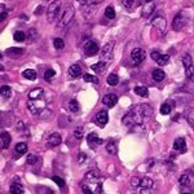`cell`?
I'll use <instances>...</instances> for the list:
<instances>
[{
  "mask_svg": "<svg viewBox=\"0 0 194 194\" xmlns=\"http://www.w3.org/2000/svg\"><path fill=\"white\" fill-rule=\"evenodd\" d=\"M7 17H8V13H7V12H3V13L0 14V22H3V21L5 20V18H7Z\"/></svg>",
  "mask_w": 194,
  "mask_h": 194,
  "instance_id": "681fc988",
  "label": "cell"
},
{
  "mask_svg": "<svg viewBox=\"0 0 194 194\" xmlns=\"http://www.w3.org/2000/svg\"><path fill=\"white\" fill-rule=\"evenodd\" d=\"M87 141H88V145H89L92 149L97 148L98 145H101V144L104 142V140H102V139H100V137L97 136V133H89V135H88V139H87Z\"/></svg>",
  "mask_w": 194,
  "mask_h": 194,
  "instance_id": "30bf717a",
  "label": "cell"
},
{
  "mask_svg": "<svg viewBox=\"0 0 194 194\" xmlns=\"http://www.w3.org/2000/svg\"><path fill=\"white\" fill-rule=\"evenodd\" d=\"M100 177V172L96 170H91L89 172L85 173V180L87 181H97Z\"/></svg>",
  "mask_w": 194,
  "mask_h": 194,
  "instance_id": "7402d4cb",
  "label": "cell"
},
{
  "mask_svg": "<svg viewBox=\"0 0 194 194\" xmlns=\"http://www.w3.org/2000/svg\"><path fill=\"white\" fill-rule=\"evenodd\" d=\"M183 65H184V67H185V74H186V77L194 82V66H193V61H192L190 54L185 53V54L183 56Z\"/></svg>",
  "mask_w": 194,
  "mask_h": 194,
  "instance_id": "277c9868",
  "label": "cell"
},
{
  "mask_svg": "<svg viewBox=\"0 0 194 194\" xmlns=\"http://www.w3.org/2000/svg\"><path fill=\"white\" fill-rule=\"evenodd\" d=\"M52 180H53L60 188H64V186H65V181H64V179H62V177H60V176H53Z\"/></svg>",
  "mask_w": 194,
  "mask_h": 194,
  "instance_id": "60d3db41",
  "label": "cell"
},
{
  "mask_svg": "<svg viewBox=\"0 0 194 194\" xmlns=\"http://www.w3.org/2000/svg\"><path fill=\"white\" fill-rule=\"evenodd\" d=\"M56 75V71L53 70V69H49V70H47L46 73H44V79L47 80V82H49V80H51L53 77Z\"/></svg>",
  "mask_w": 194,
  "mask_h": 194,
  "instance_id": "74e56055",
  "label": "cell"
},
{
  "mask_svg": "<svg viewBox=\"0 0 194 194\" xmlns=\"http://www.w3.org/2000/svg\"><path fill=\"white\" fill-rule=\"evenodd\" d=\"M38 159H39V158H38L35 154H29V157H27V163H29V164H35Z\"/></svg>",
  "mask_w": 194,
  "mask_h": 194,
  "instance_id": "b9f144b4",
  "label": "cell"
},
{
  "mask_svg": "<svg viewBox=\"0 0 194 194\" xmlns=\"http://www.w3.org/2000/svg\"><path fill=\"white\" fill-rule=\"evenodd\" d=\"M4 70V66L3 65H0V71H3Z\"/></svg>",
  "mask_w": 194,
  "mask_h": 194,
  "instance_id": "9f6ffc18",
  "label": "cell"
},
{
  "mask_svg": "<svg viewBox=\"0 0 194 194\" xmlns=\"http://www.w3.org/2000/svg\"><path fill=\"white\" fill-rule=\"evenodd\" d=\"M0 95L4 96V97H8L10 95V87H8V85L0 87Z\"/></svg>",
  "mask_w": 194,
  "mask_h": 194,
  "instance_id": "8d00e7d4",
  "label": "cell"
},
{
  "mask_svg": "<svg viewBox=\"0 0 194 194\" xmlns=\"http://www.w3.org/2000/svg\"><path fill=\"white\" fill-rule=\"evenodd\" d=\"M106 150H108V153L115 154L117 153V142L114 140H110L108 144H106Z\"/></svg>",
  "mask_w": 194,
  "mask_h": 194,
  "instance_id": "4316f807",
  "label": "cell"
},
{
  "mask_svg": "<svg viewBox=\"0 0 194 194\" xmlns=\"http://www.w3.org/2000/svg\"><path fill=\"white\" fill-rule=\"evenodd\" d=\"M75 14V8H74V5H69V7L65 9V12L62 13L61 18H60V21H58V27H65L66 25H69L71 22L73 20V17Z\"/></svg>",
  "mask_w": 194,
  "mask_h": 194,
  "instance_id": "3957f363",
  "label": "cell"
},
{
  "mask_svg": "<svg viewBox=\"0 0 194 194\" xmlns=\"http://www.w3.org/2000/svg\"><path fill=\"white\" fill-rule=\"evenodd\" d=\"M184 194H188V193H184Z\"/></svg>",
  "mask_w": 194,
  "mask_h": 194,
  "instance_id": "680465c9",
  "label": "cell"
},
{
  "mask_svg": "<svg viewBox=\"0 0 194 194\" xmlns=\"http://www.w3.org/2000/svg\"><path fill=\"white\" fill-rule=\"evenodd\" d=\"M61 142H62L61 135H60V133H57V132H54V133H52L51 136H49V139H48V144H47V145H48V146H51V148H54V146H58Z\"/></svg>",
  "mask_w": 194,
  "mask_h": 194,
  "instance_id": "8fae6325",
  "label": "cell"
},
{
  "mask_svg": "<svg viewBox=\"0 0 194 194\" xmlns=\"http://www.w3.org/2000/svg\"><path fill=\"white\" fill-rule=\"evenodd\" d=\"M2 57H3V56H2V54H0V58H2Z\"/></svg>",
  "mask_w": 194,
  "mask_h": 194,
  "instance_id": "6f0895ef",
  "label": "cell"
},
{
  "mask_svg": "<svg viewBox=\"0 0 194 194\" xmlns=\"http://www.w3.org/2000/svg\"><path fill=\"white\" fill-rule=\"evenodd\" d=\"M131 56H132V60H133L135 64H141V62L145 60L146 53H145V51H144V49L136 48V49H133V51H132Z\"/></svg>",
  "mask_w": 194,
  "mask_h": 194,
  "instance_id": "8992f818",
  "label": "cell"
},
{
  "mask_svg": "<svg viewBox=\"0 0 194 194\" xmlns=\"http://www.w3.org/2000/svg\"><path fill=\"white\" fill-rule=\"evenodd\" d=\"M170 113H171V106L168 104H163L160 106V114L167 115V114H170Z\"/></svg>",
  "mask_w": 194,
  "mask_h": 194,
  "instance_id": "f35d334b",
  "label": "cell"
},
{
  "mask_svg": "<svg viewBox=\"0 0 194 194\" xmlns=\"http://www.w3.org/2000/svg\"><path fill=\"white\" fill-rule=\"evenodd\" d=\"M105 69H106V62H104V61H100L97 64L92 65V70L96 73H102V71H105Z\"/></svg>",
  "mask_w": 194,
  "mask_h": 194,
  "instance_id": "484cf974",
  "label": "cell"
},
{
  "mask_svg": "<svg viewBox=\"0 0 194 194\" xmlns=\"http://www.w3.org/2000/svg\"><path fill=\"white\" fill-rule=\"evenodd\" d=\"M84 159H85V154H84V153H80V154L78 155V162H79V163H83Z\"/></svg>",
  "mask_w": 194,
  "mask_h": 194,
  "instance_id": "c3c4849f",
  "label": "cell"
},
{
  "mask_svg": "<svg viewBox=\"0 0 194 194\" xmlns=\"http://www.w3.org/2000/svg\"><path fill=\"white\" fill-rule=\"evenodd\" d=\"M83 80L87 83H98V79L95 77V75H91V74H84Z\"/></svg>",
  "mask_w": 194,
  "mask_h": 194,
  "instance_id": "f546056e",
  "label": "cell"
},
{
  "mask_svg": "<svg viewBox=\"0 0 194 194\" xmlns=\"http://www.w3.org/2000/svg\"><path fill=\"white\" fill-rule=\"evenodd\" d=\"M113 49H114V42H109L108 44H105L104 48L101 49V58L104 62L108 64L113 58Z\"/></svg>",
  "mask_w": 194,
  "mask_h": 194,
  "instance_id": "5b68a950",
  "label": "cell"
},
{
  "mask_svg": "<svg viewBox=\"0 0 194 194\" xmlns=\"http://www.w3.org/2000/svg\"><path fill=\"white\" fill-rule=\"evenodd\" d=\"M69 77L73 78V79H77L79 78L80 75H82V67H80L79 65H73L69 67Z\"/></svg>",
  "mask_w": 194,
  "mask_h": 194,
  "instance_id": "5bb4252c",
  "label": "cell"
},
{
  "mask_svg": "<svg viewBox=\"0 0 194 194\" xmlns=\"http://www.w3.org/2000/svg\"><path fill=\"white\" fill-rule=\"evenodd\" d=\"M140 194H155L152 188H141Z\"/></svg>",
  "mask_w": 194,
  "mask_h": 194,
  "instance_id": "f6af8a7d",
  "label": "cell"
},
{
  "mask_svg": "<svg viewBox=\"0 0 194 194\" xmlns=\"http://www.w3.org/2000/svg\"><path fill=\"white\" fill-rule=\"evenodd\" d=\"M14 152L18 155H22V154H25L27 152V145L25 142H18L17 145L14 146Z\"/></svg>",
  "mask_w": 194,
  "mask_h": 194,
  "instance_id": "603a6c76",
  "label": "cell"
},
{
  "mask_svg": "<svg viewBox=\"0 0 194 194\" xmlns=\"http://www.w3.org/2000/svg\"><path fill=\"white\" fill-rule=\"evenodd\" d=\"M101 2H104V0H91V4H98Z\"/></svg>",
  "mask_w": 194,
  "mask_h": 194,
  "instance_id": "f5cc1de1",
  "label": "cell"
},
{
  "mask_svg": "<svg viewBox=\"0 0 194 194\" xmlns=\"http://www.w3.org/2000/svg\"><path fill=\"white\" fill-rule=\"evenodd\" d=\"M142 2H145V3H152L153 0H142Z\"/></svg>",
  "mask_w": 194,
  "mask_h": 194,
  "instance_id": "11a10c76",
  "label": "cell"
},
{
  "mask_svg": "<svg viewBox=\"0 0 194 194\" xmlns=\"http://www.w3.org/2000/svg\"><path fill=\"white\" fill-rule=\"evenodd\" d=\"M189 183H190L189 176H188L186 173L181 175V176H180V179H179V184H180L181 186H186V185H189Z\"/></svg>",
  "mask_w": 194,
  "mask_h": 194,
  "instance_id": "4dcf8cb0",
  "label": "cell"
},
{
  "mask_svg": "<svg viewBox=\"0 0 194 194\" xmlns=\"http://www.w3.org/2000/svg\"><path fill=\"white\" fill-rule=\"evenodd\" d=\"M102 102H104V105L109 106V108H113V106L117 105L118 97H117V95H114V93H109V95H106V96L102 98Z\"/></svg>",
  "mask_w": 194,
  "mask_h": 194,
  "instance_id": "7c38bea8",
  "label": "cell"
},
{
  "mask_svg": "<svg viewBox=\"0 0 194 194\" xmlns=\"http://www.w3.org/2000/svg\"><path fill=\"white\" fill-rule=\"evenodd\" d=\"M135 93L140 97H146L149 95V91L145 85H137V87H135Z\"/></svg>",
  "mask_w": 194,
  "mask_h": 194,
  "instance_id": "44dd1931",
  "label": "cell"
},
{
  "mask_svg": "<svg viewBox=\"0 0 194 194\" xmlns=\"http://www.w3.org/2000/svg\"><path fill=\"white\" fill-rule=\"evenodd\" d=\"M153 25L160 31V33L166 30V20H164L163 17H160V16H158V17L154 18V20H153Z\"/></svg>",
  "mask_w": 194,
  "mask_h": 194,
  "instance_id": "2e32d148",
  "label": "cell"
},
{
  "mask_svg": "<svg viewBox=\"0 0 194 194\" xmlns=\"http://www.w3.org/2000/svg\"><path fill=\"white\" fill-rule=\"evenodd\" d=\"M53 46L56 49H62L65 47V42L61 39V38H56V39L53 40Z\"/></svg>",
  "mask_w": 194,
  "mask_h": 194,
  "instance_id": "836d02e7",
  "label": "cell"
},
{
  "mask_svg": "<svg viewBox=\"0 0 194 194\" xmlns=\"http://www.w3.org/2000/svg\"><path fill=\"white\" fill-rule=\"evenodd\" d=\"M84 53L87 56H95L98 53V46L95 42H87L84 46Z\"/></svg>",
  "mask_w": 194,
  "mask_h": 194,
  "instance_id": "9c48e42d",
  "label": "cell"
},
{
  "mask_svg": "<svg viewBox=\"0 0 194 194\" xmlns=\"http://www.w3.org/2000/svg\"><path fill=\"white\" fill-rule=\"evenodd\" d=\"M184 25H185L184 14H183V13L176 14V17H175V18H173V21H172V29H173V30H176V31H180L181 29L184 27Z\"/></svg>",
  "mask_w": 194,
  "mask_h": 194,
  "instance_id": "ba28073f",
  "label": "cell"
},
{
  "mask_svg": "<svg viewBox=\"0 0 194 194\" xmlns=\"http://www.w3.org/2000/svg\"><path fill=\"white\" fill-rule=\"evenodd\" d=\"M22 75H23V78H26L29 80H35L36 79V71L33 70V69H27V70H25L22 73Z\"/></svg>",
  "mask_w": 194,
  "mask_h": 194,
  "instance_id": "d4e9b609",
  "label": "cell"
},
{
  "mask_svg": "<svg viewBox=\"0 0 194 194\" xmlns=\"http://www.w3.org/2000/svg\"><path fill=\"white\" fill-rule=\"evenodd\" d=\"M10 135L8 132H3L2 135H0V142H2V148L3 149H7L9 146L10 144Z\"/></svg>",
  "mask_w": 194,
  "mask_h": 194,
  "instance_id": "e0dca14e",
  "label": "cell"
},
{
  "mask_svg": "<svg viewBox=\"0 0 194 194\" xmlns=\"http://www.w3.org/2000/svg\"><path fill=\"white\" fill-rule=\"evenodd\" d=\"M108 121H109V115H108V111H105V110H101L100 113H97V115L95 118V122L98 127H105Z\"/></svg>",
  "mask_w": 194,
  "mask_h": 194,
  "instance_id": "52a82bcc",
  "label": "cell"
},
{
  "mask_svg": "<svg viewBox=\"0 0 194 194\" xmlns=\"http://www.w3.org/2000/svg\"><path fill=\"white\" fill-rule=\"evenodd\" d=\"M173 149L176 150L179 153H185L186 152V144H185V140L184 139H176L173 142Z\"/></svg>",
  "mask_w": 194,
  "mask_h": 194,
  "instance_id": "9a60e30c",
  "label": "cell"
},
{
  "mask_svg": "<svg viewBox=\"0 0 194 194\" xmlns=\"http://www.w3.org/2000/svg\"><path fill=\"white\" fill-rule=\"evenodd\" d=\"M42 10H43V7H38L36 10H35V14H36V16H39V14L42 13Z\"/></svg>",
  "mask_w": 194,
  "mask_h": 194,
  "instance_id": "816d5d0a",
  "label": "cell"
},
{
  "mask_svg": "<svg viewBox=\"0 0 194 194\" xmlns=\"http://www.w3.org/2000/svg\"><path fill=\"white\" fill-rule=\"evenodd\" d=\"M152 77L155 82H162V80L166 78V74L163 70H160V69H155V70H153V73H152Z\"/></svg>",
  "mask_w": 194,
  "mask_h": 194,
  "instance_id": "d6986e66",
  "label": "cell"
},
{
  "mask_svg": "<svg viewBox=\"0 0 194 194\" xmlns=\"http://www.w3.org/2000/svg\"><path fill=\"white\" fill-rule=\"evenodd\" d=\"M168 61H170V56H168V54H160V57L158 58L157 62H158L159 66H164Z\"/></svg>",
  "mask_w": 194,
  "mask_h": 194,
  "instance_id": "e575fe53",
  "label": "cell"
},
{
  "mask_svg": "<svg viewBox=\"0 0 194 194\" xmlns=\"http://www.w3.org/2000/svg\"><path fill=\"white\" fill-rule=\"evenodd\" d=\"M82 190H83V194H93V192L87 185H84V184L82 185Z\"/></svg>",
  "mask_w": 194,
  "mask_h": 194,
  "instance_id": "7dc6e473",
  "label": "cell"
},
{
  "mask_svg": "<svg viewBox=\"0 0 194 194\" xmlns=\"http://www.w3.org/2000/svg\"><path fill=\"white\" fill-rule=\"evenodd\" d=\"M5 53H7L10 58H18V57H21V56L25 53V49L23 48H14V47H12V48H8L7 51H5Z\"/></svg>",
  "mask_w": 194,
  "mask_h": 194,
  "instance_id": "4fadbf2b",
  "label": "cell"
},
{
  "mask_svg": "<svg viewBox=\"0 0 194 194\" xmlns=\"http://www.w3.org/2000/svg\"><path fill=\"white\" fill-rule=\"evenodd\" d=\"M35 34H36V31L34 29H31L30 30V36H31V40H34L35 39Z\"/></svg>",
  "mask_w": 194,
  "mask_h": 194,
  "instance_id": "f907efd6",
  "label": "cell"
},
{
  "mask_svg": "<svg viewBox=\"0 0 194 194\" xmlns=\"http://www.w3.org/2000/svg\"><path fill=\"white\" fill-rule=\"evenodd\" d=\"M78 2H79L80 4H85V3H87V0H78Z\"/></svg>",
  "mask_w": 194,
  "mask_h": 194,
  "instance_id": "db71d44e",
  "label": "cell"
},
{
  "mask_svg": "<svg viewBox=\"0 0 194 194\" xmlns=\"http://www.w3.org/2000/svg\"><path fill=\"white\" fill-rule=\"evenodd\" d=\"M122 4H123L124 8L132 9L135 7V0H122Z\"/></svg>",
  "mask_w": 194,
  "mask_h": 194,
  "instance_id": "ab89813d",
  "label": "cell"
},
{
  "mask_svg": "<svg viewBox=\"0 0 194 194\" xmlns=\"http://www.w3.org/2000/svg\"><path fill=\"white\" fill-rule=\"evenodd\" d=\"M13 39L16 42H23L25 39H26V35H25L23 31H16L14 35H13Z\"/></svg>",
  "mask_w": 194,
  "mask_h": 194,
  "instance_id": "d6a6232c",
  "label": "cell"
},
{
  "mask_svg": "<svg viewBox=\"0 0 194 194\" xmlns=\"http://www.w3.org/2000/svg\"><path fill=\"white\" fill-rule=\"evenodd\" d=\"M47 2H49V0H47Z\"/></svg>",
  "mask_w": 194,
  "mask_h": 194,
  "instance_id": "91938a15",
  "label": "cell"
},
{
  "mask_svg": "<svg viewBox=\"0 0 194 194\" xmlns=\"http://www.w3.org/2000/svg\"><path fill=\"white\" fill-rule=\"evenodd\" d=\"M150 57H152L154 61H158V58L160 57V53L158 51H153L152 53H150Z\"/></svg>",
  "mask_w": 194,
  "mask_h": 194,
  "instance_id": "bcb514c9",
  "label": "cell"
},
{
  "mask_svg": "<svg viewBox=\"0 0 194 194\" xmlns=\"http://www.w3.org/2000/svg\"><path fill=\"white\" fill-rule=\"evenodd\" d=\"M10 194H23V186L18 183H13L9 188Z\"/></svg>",
  "mask_w": 194,
  "mask_h": 194,
  "instance_id": "ffe728a7",
  "label": "cell"
},
{
  "mask_svg": "<svg viewBox=\"0 0 194 194\" xmlns=\"http://www.w3.org/2000/svg\"><path fill=\"white\" fill-rule=\"evenodd\" d=\"M154 4H145L142 7V10H141V16L144 17V18H146V17H149L150 14H153V12H154Z\"/></svg>",
  "mask_w": 194,
  "mask_h": 194,
  "instance_id": "ac0fdd59",
  "label": "cell"
},
{
  "mask_svg": "<svg viewBox=\"0 0 194 194\" xmlns=\"http://www.w3.org/2000/svg\"><path fill=\"white\" fill-rule=\"evenodd\" d=\"M154 184V181L149 177H144L141 179V188H152Z\"/></svg>",
  "mask_w": 194,
  "mask_h": 194,
  "instance_id": "1f68e13d",
  "label": "cell"
},
{
  "mask_svg": "<svg viewBox=\"0 0 194 194\" xmlns=\"http://www.w3.org/2000/svg\"><path fill=\"white\" fill-rule=\"evenodd\" d=\"M105 16H106V18H109V20H113V18H115V9L111 7H106V9H105Z\"/></svg>",
  "mask_w": 194,
  "mask_h": 194,
  "instance_id": "f1b7e54d",
  "label": "cell"
},
{
  "mask_svg": "<svg viewBox=\"0 0 194 194\" xmlns=\"http://www.w3.org/2000/svg\"><path fill=\"white\" fill-rule=\"evenodd\" d=\"M61 5H62L61 0H54V2H52L51 4H49L48 10H47V18H48L49 22H53L56 20V17L58 16Z\"/></svg>",
  "mask_w": 194,
  "mask_h": 194,
  "instance_id": "7a4b0ae2",
  "label": "cell"
},
{
  "mask_svg": "<svg viewBox=\"0 0 194 194\" xmlns=\"http://www.w3.org/2000/svg\"><path fill=\"white\" fill-rule=\"evenodd\" d=\"M152 114V109L148 105H137L133 106L126 115L123 118V124L127 127H132V126H140L144 122L145 118H148Z\"/></svg>",
  "mask_w": 194,
  "mask_h": 194,
  "instance_id": "6da1fadb",
  "label": "cell"
},
{
  "mask_svg": "<svg viewBox=\"0 0 194 194\" xmlns=\"http://www.w3.org/2000/svg\"><path fill=\"white\" fill-rule=\"evenodd\" d=\"M74 137H75L77 140L82 139V137H83V129H82V128H77V129H75V131H74Z\"/></svg>",
  "mask_w": 194,
  "mask_h": 194,
  "instance_id": "ee69618b",
  "label": "cell"
},
{
  "mask_svg": "<svg viewBox=\"0 0 194 194\" xmlns=\"http://www.w3.org/2000/svg\"><path fill=\"white\" fill-rule=\"evenodd\" d=\"M69 109L74 113H77L79 110V104H78L77 100H70V102H69Z\"/></svg>",
  "mask_w": 194,
  "mask_h": 194,
  "instance_id": "d590c367",
  "label": "cell"
},
{
  "mask_svg": "<svg viewBox=\"0 0 194 194\" xmlns=\"http://www.w3.org/2000/svg\"><path fill=\"white\" fill-rule=\"evenodd\" d=\"M43 96V89L42 88H35L29 92V98L30 100H38Z\"/></svg>",
  "mask_w": 194,
  "mask_h": 194,
  "instance_id": "cb8c5ba5",
  "label": "cell"
},
{
  "mask_svg": "<svg viewBox=\"0 0 194 194\" xmlns=\"http://www.w3.org/2000/svg\"><path fill=\"white\" fill-rule=\"evenodd\" d=\"M118 83H119V78H118L117 74H110L108 77V84L110 85H117Z\"/></svg>",
  "mask_w": 194,
  "mask_h": 194,
  "instance_id": "83f0119b",
  "label": "cell"
},
{
  "mask_svg": "<svg viewBox=\"0 0 194 194\" xmlns=\"http://www.w3.org/2000/svg\"><path fill=\"white\" fill-rule=\"evenodd\" d=\"M131 185H132L133 188L141 186V179H139V177H132V179H131Z\"/></svg>",
  "mask_w": 194,
  "mask_h": 194,
  "instance_id": "7bdbcfd3",
  "label": "cell"
}]
</instances>
